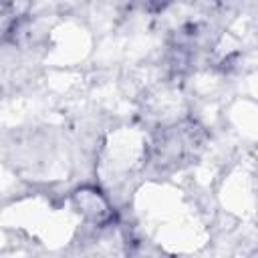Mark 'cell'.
Instances as JSON below:
<instances>
[{
    "label": "cell",
    "instance_id": "6da1fadb",
    "mask_svg": "<svg viewBox=\"0 0 258 258\" xmlns=\"http://www.w3.org/2000/svg\"><path fill=\"white\" fill-rule=\"evenodd\" d=\"M198 135H200V131L191 123L165 129L157 137V141L153 143L155 157L159 159V163H177V161H183L200 145V137Z\"/></svg>",
    "mask_w": 258,
    "mask_h": 258
},
{
    "label": "cell",
    "instance_id": "7a4b0ae2",
    "mask_svg": "<svg viewBox=\"0 0 258 258\" xmlns=\"http://www.w3.org/2000/svg\"><path fill=\"white\" fill-rule=\"evenodd\" d=\"M73 204L89 222H93L97 226H105V224H109L115 218L111 204L95 187H81V189H77L73 194Z\"/></svg>",
    "mask_w": 258,
    "mask_h": 258
},
{
    "label": "cell",
    "instance_id": "3957f363",
    "mask_svg": "<svg viewBox=\"0 0 258 258\" xmlns=\"http://www.w3.org/2000/svg\"><path fill=\"white\" fill-rule=\"evenodd\" d=\"M169 2H171V0H145V8H147L149 12H159V10H163Z\"/></svg>",
    "mask_w": 258,
    "mask_h": 258
}]
</instances>
